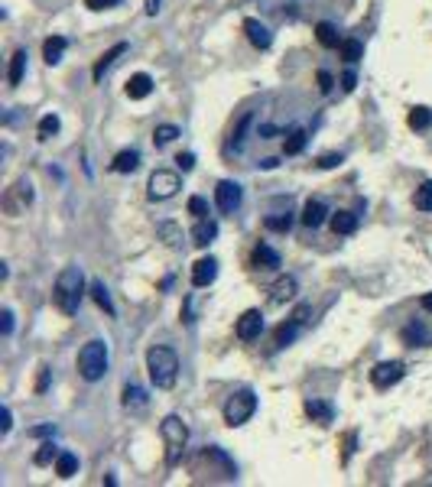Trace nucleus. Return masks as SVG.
Listing matches in <instances>:
<instances>
[{"label":"nucleus","mask_w":432,"mask_h":487,"mask_svg":"<svg viewBox=\"0 0 432 487\" xmlns=\"http://www.w3.org/2000/svg\"><path fill=\"white\" fill-rule=\"evenodd\" d=\"M75 471H78V455L75 452H62V455L55 458V475L62 477V481H69Z\"/></svg>","instance_id":"c756f323"},{"label":"nucleus","mask_w":432,"mask_h":487,"mask_svg":"<svg viewBox=\"0 0 432 487\" xmlns=\"http://www.w3.org/2000/svg\"><path fill=\"white\" fill-rule=\"evenodd\" d=\"M189 214H195V218H208V201L201 199V195H192V199H189Z\"/></svg>","instance_id":"79ce46f5"},{"label":"nucleus","mask_w":432,"mask_h":487,"mask_svg":"<svg viewBox=\"0 0 432 487\" xmlns=\"http://www.w3.org/2000/svg\"><path fill=\"white\" fill-rule=\"evenodd\" d=\"M338 49H341V59H345L348 65L361 62V55H364V46H361V39H345Z\"/></svg>","instance_id":"e433bc0d"},{"label":"nucleus","mask_w":432,"mask_h":487,"mask_svg":"<svg viewBox=\"0 0 432 487\" xmlns=\"http://www.w3.org/2000/svg\"><path fill=\"white\" fill-rule=\"evenodd\" d=\"M276 166H280V159H276V156L260 159V169H276Z\"/></svg>","instance_id":"5fc2aeb1"},{"label":"nucleus","mask_w":432,"mask_h":487,"mask_svg":"<svg viewBox=\"0 0 432 487\" xmlns=\"http://www.w3.org/2000/svg\"><path fill=\"white\" fill-rule=\"evenodd\" d=\"M23 72H26V49H17L10 55V72H7V85L17 88L23 82Z\"/></svg>","instance_id":"393cba45"},{"label":"nucleus","mask_w":432,"mask_h":487,"mask_svg":"<svg viewBox=\"0 0 432 487\" xmlns=\"http://www.w3.org/2000/svg\"><path fill=\"white\" fill-rule=\"evenodd\" d=\"M316 78H318V91H322V95H328V91L335 88V78H332V75H328L325 68H322V72H318Z\"/></svg>","instance_id":"a18cd8bd"},{"label":"nucleus","mask_w":432,"mask_h":487,"mask_svg":"<svg viewBox=\"0 0 432 487\" xmlns=\"http://www.w3.org/2000/svg\"><path fill=\"white\" fill-rule=\"evenodd\" d=\"M0 331H3V338H10V335H13V312H10V309H3V312H0Z\"/></svg>","instance_id":"37998d69"},{"label":"nucleus","mask_w":432,"mask_h":487,"mask_svg":"<svg viewBox=\"0 0 432 487\" xmlns=\"http://www.w3.org/2000/svg\"><path fill=\"white\" fill-rule=\"evenodd\" d=\"M296 293H299V283H296L293 276H280L273 286H270V302L273 306H283V302H293Z\"/></svg>","instance_id":"2eb2a0df"},{"label":"nucleus","mask_w":432,"mask_h":487,"mask_svg":"<svg viewBox=\"0 0 432 487\" xmlns=\"http://www.w3.org/2000/svg\"><path fill=\"white\" fill-rule=\"evenodd\" d=\"M222 413H224V423L231 425V429L244 425L253 413H257V396H253V390H237V393H231V396H228V403H224Z\"/></svg>","instance_id":"423d86ee"},{"label":"nucleus","mask_w":432,"mask_h":487,"mask_svg":"<svg viewBox=\"0 0 432 487\" xmlns=\"http://www.w3.org/2000/svg\"><path fill=\"white\" fill-rule=\"evenodd\" d=\"M332 231L341 234V237H345V234H354L358 231V214L354 212H335L332 214Z\"/></svg>","instance_id":"b1692460"},{"label":"nucleus","mask_w":432,"mask_h":487,"mask_svg":"<svg viewBox=\"0 0 432 487\" xmlns=\"http://www.w3.org/2000/svg\"><path fill=\"white\" fill-rule=\"evenodd\" d=\"M0 416H3V423H0V432L7 435V432L13 429V413H10V406H3V413H0Z\"/></svg>","instance_id":"8fccbe9b"},{"label":"nucleus","mask_w":432,"mask_h":487,"mask_svg":"<svg viewBox=\"0 0 432 487\" xmlns=\"http://www.w3.org/2000/svg\"><path fill=\"white\" fill-rule=\"evenodd\" d=\"M65 49H69V39H65V36H49V39L42 43V59H46V65H59V62H62Z\"/></svg>","instance_id":"412c9836"},{"label":"nucleus","mask_w":432,"mask_h":487,"mask_svg":"<svg viewBox=\"0 0 432 487\" xmlns=\"http://www.w3.org/2000/svg\"><path fill=\"white\" fill-rule=\"evenodd\" d=\"M159 432H163V442H166V465H179L182 452H186V442H189V425L182 423L179 416H166L163 425H159Z\"/></svg>","instance_id":"39448f33"},{"label":"nucleus","mask_w":432,"mask_h":487,"mask_svg":"<svg viewBox=\"0 0 432 487\" xmlns=\"http://www.w3.org/2000/svg\"><path fill=\"white\" fill-rule=\"evenodd\" d=\"M159 3H163V0H147V3H143L147 17H156V13H159Z\"/></svg>","instance_id":"864d4df0"},{"label":"nucleus","mask_w":432,"mask_h":487,"mask_svg":"<svg viewBox=\"0 0 432 487\" xmlns=\"http://www.w3.org/2000/svg\"><path fill=\"white\" fill-rule=\"evenodd\" d=\"M192 475H195V481H234L237 477V465L228 458L224 448L205 445L199 455L192 458Z\"/></svg>","instance_id":"f257e3e1"},{"label":"nucleus","mask_w":432,"mask_h":487,"mask_svg":"<svg viewBox=\"0 0 432 487\" xmlns=\"http://www.w3.org/2000/svg\"><path fill=\"white\" fill-rule=\"evenodd\" d=\"M30 205H33V182L30 179H17L10 189L3 192V212L10 214V218L23 214Z\"/></svg>","instance_id":"0eeeda50"},{"label":"nucleus","mask_w":432,"mask_h":487,"mask_svg":"<svg viewBox=\"0 0 432 487\" xmlns=\"http://www.w3.org/2000/svg\"><path fill=\"white\" fill-rule=\"evenodd\" d=\"M244 33H247V39H251L253 49H270V46H273V33L267 30L260 20H253V17L244 20Z\"/></svg>","instance_id":"4468645a"},{"label":"nucleus","mask_w":432,"mask_h":487,"mask_svg":"<svg viewBox=\"0 0 432 487\" xmlns=\"http://www.w3.org/2000/svg\"><path fill=\"white\" fill-rule=\"evenodd\" d=\"M147 371H150L153 387L172 390V387H176V377H179V358H176V351L166 348V344H153V348L147 351Z\"/></svg>","instance_id":"7ed1b4c3"},{"label":"nucleus","mask_w":432,"mask_h":487,"mask_svg":"<svg viewBox=\"0 0 432 487\" xmlns=\"http://www.w3.org/2000/svg\"><path fill=\"white\" fill-rule=\"evenodd\" d=\"M420 306H422V312H432V293H426V296L420 299Z\"/></svg>","instance_id":"6e6d98bb"},{"label":"nucleus","mask_w":432,"mask_h":487,"mask_svg":"<svg viewBox=\"0 0 432 487\" xmlns=\"http://www.w3.org/2000/svg\"><path fill=\"white\" fill-rule=\"evenodd\" d=\"M30 435H36V439H46V435H55V425H36Z\"/></svg>","instance_id":"603ef678"},{"label":"nucleus","mask_w":432,"mask_h":487,"mask_svg":"<svg viewBox=\"0 0 432 487\" xmlns=\"http://www.w3.org/2000/svg\"><path fill=\"white\" fill-rule=\"evenodd\" d=\"M253 124V114H244L237 124H234L231 130V143H228V149H234V153H241L244 149V137H247V127Z\"/></svg>","instance_id":"c85d7f7f"},{"label":"nucleus","mask_w":432,"mask_h":487,"mask_svg":"<svg viewBox=\"0 0 432 487\" xmlns=\"http://www.w3.org/2000/svg\"><path fill=\"white\" fill-rule=\"evenodd\" d=\"M59 455H62V452H59V448H55L53 442H42V445H39V452H36V458H33V461H36L39 468H46V465H53V461H55Z\"/></svg>","instance_id":"ea45409f"},{"label":"nucleus","mask_w":432,"mask_h":487,"mask_svg":"<svg viewBox=\"0 0 432 487\" xmlns=\"http://www.w3.org/2000/svg\"><path fill=\"white\" fill-rule=\"evenodd\" d=\"M176 166H179L182 172L195 169V156H192V153H179V156H176Z\"/></svg>","instance_id":"49530a36"},{"label":"nucleus","mask_w":432,"mask_h":487,"mask_svg":"<svg viewBox=\"0 0 432 487\" xmlns=\"http://www.w3.org/2000/svg\"><path fill=\"white\" fill-rule=\"evenodd\" d=\"M345 163V153H325V156L316 159V169H335Z\"/></svg>","instance_id":"a19ab883"},{"label":"nucleus","mask_w":432,"mask_h":487,"mask_svg":"<svg viewBox=\"0 0 432 487\" xmlns=\"http://www.w3.org/2000/svg\"><path fill=\"white\" fill-rule=\"evenodd\" d=\"M176 137H179V127H176V124H163V127L153 130V143H156V147H169Z\"/></svg>","instance_id":"4c0bfd02"},{"label":"nucleus","mask_w":432,"mask_h":487,"mask_svg":"<svg viewBox=\"0 0 432 487\" xmlns=\"http://www.w3.org/2000/svg\"><path fill=\"white\" fill-rule=\"evenodd\" d=\"M306 140H309V134L303 127L289 130V137H286V143H283V153L286 156H299V153L306 149Z\"/></svg>","instance_id":"cd10ccee"},{"label":"nucleus","mask_w":432,"mask_h":487,"mask_svg":"<svg viewBox=\"0 0 432 487\" xmlns=\"http://www.w3.org/2000/svg\"><path fill=\"white\" fill-rule=\"evenodd\" d=\"M306 416L312 419V423H318V425H328L332 419H335V410H332V403L309 396V400H306Z\"/></svg>","instance_id":"a211bd4d"},{"label":"nucleus","mask_w":432,"mask_h":487,"mask_svg":"<svg viewBox=\"0 0 432 487\" xmlns=\"http://www.w3.org/2000/svg\"><path fill=\"white\" fill-rule=\"evenodd\" d=\"M309 315H312V309H309V306H299V309H296V312H293V318H296V322H299V325H306V322H309Z\"/></svg>","instance_id":"3c124183"},{"label":"nucleus","mask_w":432,"mask_h":487,"mask_svg":"<svg viewBox=\"0 0 432 487\" xmlns=\"http://www.w3.org/2000/svg\"><path fill=\"white\" fill-rule=\"evenodd\" d=\"M140 166V153L137 149H120L114 156V163H111V169L114 172H134Z\"/></svg>","instance_id":"bb28decb"},{"label":"nucleus","mask_w":432,"mask_h":487,"mask_svg":"<svg viewBox=\"0 0 432 487\" xmlns=\"http://www.w3.org/2000/svg\"><path fill=\"white\" fill-rule=\"evenodd\" d=\"M218 279V260L215 257H201V260H195V266H192V286H211Z\"/></svg>","instance_id":"f8f14e48"},{"label":"nucleus","mask_w":432,"mask_h":487,"mask_svg":"<svg viewBox=\"0 0 432 487\" xmlns=\"http://www.w3.org/2000/svg\"><path fill=\"white\" fill-rule=\"evenodd\" d=\"M316 39L325 46V49H338V46H341V39H338V30L332 26V23H318V26H316Z\"/></svg>","instance_id":"473e14b6"},{"label":"nucleus","mask_w":432,"mask_h":487,"mask_svg":"<svg viewBox=\"0 0 432 487\" xmlns=\"http://www.w3.org/2000/svg\"><path fill=\"white\" fill-rule=\"evenodd\" d=\"M264 228L267 231H276V234H289V228H293V214H270V218H264Z\"/></svg>","instance_id":"f704fd0d"},{"label":"nucleus","mask_w":432,"mask_h":487,"mask_svg":"<svg viewBox=\"0 0 432 487\" xmlns=\"http://www.w3.org/2000/svg\"><path fill=\"white\" fill-rule=\"evenodd\" d=\"M124 53H127V43H117V46H111V49H107V53L101 55V59H98L95 68H91V78H95L98 85L105 82V75L111 72V68H114V62H117V59H120Z\"/></svg>","instance_id":"ddd939ff"},{"label":"nucleus","mask_w":432,"mask_h":487,"mask_svg":"<svg viewBox=\"0 0 432 487\" xmlns=\"http://www.w3.org/2000/svg\"><path fill=\"white\" fill-rule=\"evenodd\" d=\"M260 331H264V315H260V309H247V312L237 318V325H234V335L241 341H257Z\"/></svg>","instance_id":"9b49d317"},{"label":"nucleus","mask_w":432,"mask_h":487,"mask_svg":"<svg viewBox=\"0 0 432 487\" xmlns=\"http://www.w3.org/2000/svg\"><path fill=\"white\" fill-rule=\"evenodd\" d=\"M120 0H84V7L88 10H95V13H101V10H111V7H117Z\"/></svg>","instance_id":"c03bdc74"},{"label":"nucleus","mask_w":432,"mask_h":487,"mask_svg":"<svg viewBox=\"0 0 432 487\" xmlns=\"http://www.w3.org/2000/svg\"><path fill=\"white\" fill-rule=\"evenodd\" d=\"M413 205L420 208V212H432V182H422L416 195H413Z\"/></svg>","instance_id":"58836bf2"},{"label":"nucleus","mask_w":432,"mask_h":487,"mask_svg":"<svg viewBox=\"0 0 432 487\" xmlns=\"http://www.w3.org/2000/svg\"><path fill=\"white\" fill-rule=\"evenodd\" d=\"M299 329H303V325H299L296 318L283 322V325H280V329L273 331V344H276V348H286V344H293L296 335H299Z\"/></svg>","instance_id":"a878e982"},{"label":"nucleus","mask_w":432,"mask_h":487,"mask_svg":"<svg viewBox=\"0 0 432 487\" xmlns=\"http://www.w3.org/2000/svg\"><path fill=\"white\" fill-rule=\"evenodd\" d=\"M156 234L169 244V247H182V228H179V224L159 221V224H156Z\"/></svg>","instance_id":"2f4dec72"},{"label":"nucleus","mask_w":432,"mask_h":487,"mask_svg":"<svg viewBox=\"0 0 432 487\" xmlns=\"http://www.w3.org/2000/svg\"><path fill=\"white\" fill-rule=\"evenodd\" d=\"M59 127H62V120H59V114H46L39 117V127H36V137L39 140H49L59 134Z\"/></svg>","instance_id":"72a5a7b5"},{"label":"nucleus","mask_w":432,"mask_h":487,"mask_svg":"<svg viewBox=\"0 0 432 487\" xmlns=\"http://www.w3.org/2000/svg\"><path fill=\"white\" fill-rule=\"evenodd\" d=\"M400 338L406 341V344H413V348H416V344H420V348H429V344H432V331L422 329L420 322H410V325L400 331Z\"/></svg>","instance_id":"4be33fe9"},{"label":"nucleus","mask_w":432,"mask_h":487,"mask_svg":"<svg viewBox=\"0 0 432 487\" xmlns=\"http://www.w3.org/2000/svg\"><path fill=\"white\" fill-rule=\"evenodd\" d=\"M49 377H53V371H49V367H39V380H36V393H46V387H49Z\"/></svg>","instance_id":"de8ad7c7"},{"label":"nucleus","mask_w":432,"mask_h":487,"mask_svg":"<svg viewBox=\"0 0 432 487\" xmlns=\"http://www.w3.org/2000/svg\"><path fill=\"white\" fill-rule=\"evenodd\" d=\"M215 237H218V221H211V218H199L195 228H192V244H195V247H208Z\"/></svg>","instance_id":"6ab92c4d"},{"label":"nucleus","mask_w":432,"mask_h":487,"mask_svg":"<svg viewBox=\"0 0 432 487\" xmlns=\"http://www.w3.org/2000/svg\"><path fill=\"white\" fill-rule=\"evenodd\" d=\"M325 218H328V208H325V201H318V199H309L306 201V208H303V218L299 221L306 224V228H322L325 224Z\"/></svg>","instance_id":"dca6fc26"},{"label":"nucleus","mask_w":432,"mask_h":487,"mask_svg":"<svg viewBox=\"0 0 432 487\" xmlns=\"http://www.w3.org/2000/svg\"><path fill=\"white\" fill-rule=\"evenodd\" d=\"M215 201H218V208H222L224 214H231V212L241 208L244 189L237 185V182H231V179H222V182H218V189H215Z\"/></svg>","instance_id":"9d476101"},{"label":"nucleus","mask_w":432,"mask_h":487,"mask_svg":"<svg viewBox=\"0 0 432 487\" xmlns=\"http://www.w3.org/2000/svg\"><path fill=\"white\" fill-rule=\"evenodd\" d=\"M406 377V364L403 360H380L377 367L370 371V383L377 387V390H390L397 383Z\"/></svg>","instance_id":"1a4fd4ad"},{"label":"nucleus","mask_w":432,"mask_h":487,"mask_svg":"<svg viewBox=\"0 0 432 487\" xmlns=\"http://www.w3.org/2000/svg\"><path fill=\"white\" fill-rule=\"evenodd\" d=\"M147 189H150V199L153 201H166L182 189V179H179V172H172V169H156L150 176Z\"/></svg>","instance_id":"6e6552de"},{"label":"nucleus","mask_w":432,"mask_h":487,"mask_svg":"<svg viewBox=\"0 0 432 487\" xmlns=\"http://www.w3.org/2000/svg\"><path fill=\"white\" fill-rule=\"evenodd\" d=\"M84 296V273L82 266H65L62 273L55 276L53 286V302L62 315H78V306H82Z\"/></svg>","instance_id":"f03ea898"},{"label":"nucleus","mask_w":432,"mask_h":487,"mask_svg":"<svg viewBox=\"0 0 432 487\" xmlns=\"http://www.w3.org/2000/svg\"><path fill=\"white\" fill-rule=\"evenodd\" d=\"M354 85H358V75L348 68V72L341 75V88H345V91H354Z\"/></svg>","instance_id":"09e8293b"},{"label":"nucleus","mask_w":432,"mask_h":487,"mask_svg":"<svg viewBox=\"0 0 432 487\" xmlns=\"http://www.w3.org/2000/svg\"><path fill=\"white\" fill-rule=\"evenodd\" d=\"M78 374L88 383L101 380L107 374V344L101 338H91L88 344H82V351H78Z\"/></svg>","instance_id":"20e7f679"},{"label":"nucleus","mask_w":432,"mask_h":487,"mask_svg":"<svg viewBox=\"0 0 432 487\" xmlns=\"http://www.w3.org/2000/svg\"><path fill=\"white\" fill-rule=\"evenodd\" d=\"M406 124H410L413 130H429L432 127V107H413L410 117H406Z\"/></svg>","instance_id":"7c9ffc66"},{"label":"nucleus","mask_w":432,"mask_h":487,"mask_svg":"<svg viewBox=\"0 0 432 487\" xmlns=\"http://www.w3.org/2000/svg\"><path fill=\"white\" fill-rule=\"evenodd\" d=\"M91 299L105 309L107 315H117V309H114V302H111V293L105 289V283H91Z\"/></svg>","instance_id":"c9c22d12"},{"label":"nucleus","mask_w":432,"mask_h":487,"mask_svg":"<svg viewBox=\"0 0 432 487\" xmlns=\"http://www.w3.org/2000/svg\"><path fill=\"white\" fill-rule=\"evenodd\" d=\"M124 410H130V413H143V410H147V390H143V387H137V383H127L124 387Z\"/></svg>","instance_id":"aec40b11"},{"label":"nucleus","mask_w":432,"mask_h":487,"mask_svg":"<svg viewBox=\"0 0 432 487\" xmlns=\"http://www.w3.org/2000/svg\"><path fill=\"white\" fill-rule=\"evenodd\" d=\"M253 266H257V270H276V266H280V254H276L270 244H260V247L253 250Z\"/></svg>","instance_id":"5701e85b"},{"label":"nucleus","mask_w":432,"mask_h":487,"mask_svg":"<svg viewBox=\"0 0 432 487\" xmlns=\"http://www.w3.org/2000/svg\"><path fill=\"white\" fill-rule=\"evenodd\" d=\"M273 134H276L273 127H260V137H264V140H270V137H273Z\"/></svg>","instance_id":"4d7b16f0"},{"label":"nucleus","mask_w":432,"mask_h":487,"mask_svg":"<svg viewBox=\"0 0 432 487\" xmlns=\"http://www.w3.org/2000/svg\"><path fill=\"white\" fill-rule=\"evenodd\" d=\"M127 98L130 101H143V98H150V91H153V78H150L147 72H137L130 75V82H127Z\"/></svg>","instance_id":"f3484780"}]
</instances>
